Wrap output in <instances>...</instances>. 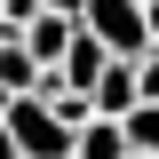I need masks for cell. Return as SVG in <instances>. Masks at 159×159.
Returning <instances> with one entry per match:
<instances>
[{
	"label": "cell",
	"instance_id": "cell-4",
	"mask_svg": "<svg viewBox=\"0 0 159 159\" xmlns=\"http://www.w3.org/2000/svg\"><path fill=\"white\" fill-rule=\"evenodd\" d=\"M0 88H8V96H40V88H48V72H40V56L24 40H0Z\"/></svg>",
	"mask_w": 159,
	"mask_h": 159
},
{
	"label": "cell",
	"instance_id": "cell-11",
	"mask_svg": "<svg viewBox=\"0 0 159 159\" xmlns=\"http://www.w3.org/2000/svg\"><path fill=\"white\" fill-rule=\"evenodd\" d=\"M135 88H143V103H159V48H151V56L135 64Z\"/></svg>",
	"mask_w": 159,
	"mask_h": 159
},
{
	"label": "cell",
	"instance_id": "cell-15",
	"mask_svg": "<svg viewBox=\"0 0 159 159\" xmlns=\"http://www.w3.org/2000/svg\"><path fill=\"white\" fill-rule=\"evenodd\" d=\"M151 48H159V0H151Z\"/></svg>",
	"mask_w": 159,
	"mask_h": 159
},
{
	"label": "cell",
	"instance_id": "cell-8",
	"mask_svg": "<svg viewBox=\"0 0 159 159\" xmlns=\"http://www.w3.org/2000/svg\"><path fill=\"white\" fill-rule=\"evenodd\" d=\"M40 96L56 103V119H64V127H72V135H80V127H88V119H96V96H88V88H64V80H48Z\"/></svg>",
	"mask_w": 159,
	"mask_h": 159
},
{
	"label": "cell",
	"instance_id": "cell-6",
	"mask_svg": "<svg viewBox=\"0 0 159 159\" xmlns=\"http://www.w3.org/2000/svg\"><path fill=\"white\" fill-rule=\"evenodd\" d=\"M143 103V88H135V64H111V72L96 80V119H127Z\"/></svg>",
	"mask_w": 159,
	"mask_h": 159
},
{
	"label": "cell",
	"instance_id": "cell-2",
	"mask_svg": "<svg viewBox=\"0 0 159 159\" xmlns=\"http://www.w3.org/2000/svg\"><path fill=\"white\" fill-rule=\"evenodd\" d=\"M8 135H16V151H24V159H72V151H80V135L56 119V103H48V96H16Z\"/></svg>",
	"mask_w": 159,
	"mask_h": 159
},
{
	"label": "cell",
	"instance_id": "cell-5",
	"mask_svg": "<svg viewBox=\"0 0 159 159\" xmlns=\"http://www.w3.org/2000/svg\"><path fill=\"white\" fill-rule=\"evenodd\" d=\"M72 40H80V24H72V16H32V32H24V48L40 56V72H56Z\"/></svg>",
	"mask_w": 159,
	"mask_h": 159
},
{
	"label": "cell",
	"instance_id": "cell-7",
	"mask_svg": "<svg viewBox=\"0 0 159 159\" xmlns=\"http://www.w3.org/2000/svg\"><path fill=\"white\" fill-rule=\"evenodd\" d=\"M72 159H127V127H119V119H88Z\"/></svg>",
	"mask_w": 159,
	"mask_h": 159
},
{
	"label": "cell",
	"instance_id": "cell-12",
	"mask_svg": "<svg viewBox=\"0 0 159 159\" xmlns=\"http://www.w3.org/2000/svg\"><path fill=\"white\" fill-rule=\"evenodd\" d=\"M48 16H72V24H80V16H88V0H48Z\"/></svg>",
	"mask_w": 159,
	"mask_h": 159
},
{
	"label": "cell",
	"instance_id": "cell-13",
	"mask_svg": "<svg viewBox=\"0 0 159 159\" xmlns=\"http://www.w3.org/2000/svg\"><path fill=\"white\" fill-rule=\"evenodd\" d=\"M0 159H24V151H16V135H8V119H0Z\"/></svg>",
	"mask_w": 159,
	"mask_h": 159
},
{
	"label": "cell",
	"instance_id": "cell-14",
	"mask_svg": "<svg viewBox=\"0 0 159 159\" xmlns=\"http://www.w3.org/2000/svg\"><path fill=\"white\" fill-rule=\"evenodd\" d=\"M8 111H16V96H8V88H0V119H8Z\"/></svg>",
	"mask_w": 159,
	"mask_h": 159
},
{
	"label": "cell",
	"instance_id": "cell-9",
	"mask_svg": "<svg viewBox=\"0 0 159 159\" xmlns=\"http://www.w3.org/2000/svg\"><path fill=\"white\" fill-rule=\"evenodd\" d=\"M119 127H127V151H159V103H135Z\"/></svg>",
	"mask_w": 159,
	"mask_h": 159
},
{
	"label": "cell",
	"instance_id": "cell-3",
	"mask_svg": "<svg viewBox=\"0 0 159 159\" xmlns=\"http://www.w3.org/2000/svg\"><path fill=\"white\" fill-rule=\"evenodd\" d=\"M111 48H103V40L96 32H88V24H80V40H72V48H64V64H56V72H48V80H64V88H88V96H96V80L103 72H111Z\"/></svg>",
	"mask_w": 159,
	"mask_h": 159
},
{
	"label": "cell",
	"instance_id": "cell-16",
	"mask_svg": "<svg viewBox=\"0 0 159 159\" xmlns=\"http://www.w3.org/2000/svg\"><path fill=\"white\" fill-rule=\"evenodd\" d=\"M127 159H159V151H127Z\"/></svg>",
	"mask_w": 159,
	"mask_h": 159
},
{
	"label": "cell",
	"instance_id": "cell-10",
	"mask_svg": "<svg viewBox=\"0 0 159 159\" xmlns=\"http://www.w3.org/2000/svg\"><path fill=\"white\" fill-rule=\"evenodd\" d=\"M32 16H48V0H0V40H24Z\"/></svg>",
	"mask_w": 159,
	"mask_h": 159
},
{
	"label": "cell",
	"instance_id": "cell-1",
	"mask_svg": "<svg viewBox=\"0 0 159 159\" xmlns=\"http://www.w3.org/2000/svg\"><path fill=\"white\" fill-rule=\"evenodd\" d=\"M80 24H88L119 64H143V56H151V0H88Z\"/></svg>",
	"mask_w": 159,
	"mask_h": 159
}]
</instances>
